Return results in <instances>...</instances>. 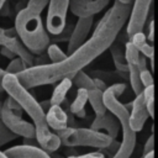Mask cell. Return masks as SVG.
I'll return each instance as SVG.
<instances>
[{
    "label": "cell",
    "instance_id": "obj_1",
    "mask_svg": "<svg viewBox=\"0 0 158 158\" xmlns=\"http://www.w3.org/2000/svg\"><path fill=\"white\" fill-rule=\"evenodd\" d=\"M132 5L122 4L118 0L105 12L96 25L91 37L85 41L78 49L69 54L64 60L42 65H32L16 74L19 81L26 88L32 89L41 85L54 84L64 78H72L96 57L109 49L110 44L117 37L126 25Z\"/></svg>",
    "mask_w": 158,
    "mask_h": 158
},
{
    "label": "cell",
    "instance_id": "obj_2",
    "mask_svg": "<svg viewBox=\"0 0 158 158\" xmlns=\"http://www.w3.org/2000/svg\"><path fill=\"white\" fill-rule=\"evenodd\" d=\"M4 90L7 95L12 96L23 109V111L32 118L35 128H36V141L41 148L47 151L48 153L56 152L59 149L62 142L56 132L51 131V127L47 123L46 112L41 104L36 101V99L28 93L17 79L16 74H5L2 80Z\"/></svg>",
    "mask_w": 158,
    "mask_h": 158
},
{
    "label": "cell",
    "instance_id": "obj_3",
    "mask_svg": "<svg viewBox=\"0 0 158 158\" xmlns=\"http://www.w3.org/2000/svg\"><path fill=\"white\" fill-rule=\"evenodd\" d=\"M49 0H28L15 19V30L23 44L36 56L43 54L51 43V38L44 30L41 14Z\"/></svg>",
    "mask_w": 158,
    "mask_h": 158
},
{
    "label": "cell",
    "instance_id": "obj_4",
    "mask_svg": "<svg viewBox=\"0 0 158 158\" xmlns=\"http://www.w3.org/2000/svg\"><path fill=\"white\" fill-rule=\"evenodd\" d=\"M126 84L116 83L104 91V102L109 111H111L118 120L122 128V142L118 151L112 158H130L135 146H136V131L131 128L130 125V112L127 107L118 101V96L125 91Z\"/></svg>",
    "mask_w": 158,
    "mask_h": 158
},
{
    "label": "cell",
    "instance_id": "obj_5",
    "mask_svg": "<svg viewBox=\"0 0 158 158\" xmlns=\"http://www.w3.org/2000/svg\"><path fill=\"white\" fill-rule=\"evenodd\" d=\"M59 137L62 144L67 147H94V148H105L111 144L112 137L107 133H102L100 131L93 128H83V127H65L58 131H54Z\"/></svg>",
    "mask_w": 158,
    "mask_h": 158
},
{
    "label": "cell",
    "instance_id": "obj_6",
    "mask_svg": "<svg viewBox=\"0 0 158 158\" xmlns=\"http://www.w3.org/2000/svg\"><path fill=\"white\" fill-rule=\"evenodd\" d=\"M22 111L23 109L21 107V105L12 96L9 95L2 104L0 118L17 136H21L23 138H36L35 125L21 118Z\"/></svg>",
    "mask_w": 158,
    "mask_h": 158
},
{
    "label": "cell",
    "instance_id": "obj_7",
    "mask_svg": "<svg viewBox=\"0 0 158 158\" xmlns=\"http://www.w3.org/2000/svg\"><path fill=\"white\" fill-rule=\"evenodd\" d=\"M126 60L128 67L131 88L135 95H139L144 90V86L141 81L139 75H141V70L147 68V59H146V56L142 54L130 40L126 43Z\"/></svg>",
    "mask_w": 158,
    "mask_h": 158
},
{
    "label": "cell",
    "instance_id": "obj_8",
    "mask_svg": "<svg viewBox=\"0 0 158 158\" xmlns=\"http://www.w3.org/2000/svg\"><path fill=\"white\" fill-rule=\"evenodd\" d=\"M69 9V0H49L46 28L49 35H58L67 25V12Z\"/></svg>",
    "mask_w": 158,
    "mask_h": 158
},
{
    "label": "cell",
    "instance_id": "obj_9",
    "mask_svg": "<svg viewBox=\"0 0 158 158\" xmlns=\"http://www.w3.org/2000/svg\"><path fill=\"white\" fill-rule=\"evenodd\" d=\"M0 46L9 48L17 57H20L26 63L27 68L35 65V54L23 44L15 27L9 30H4L0 27Z\"/></svg>",
    "mask_w": 158,
    "mask_h": 158
},
{
    "label": "cell",
    "instance_id": "obj_10",
    "mask_svg": "<svg viewBox=\"0 0 158 158\" xmlns=\"http://www.w3.org/2000/svg\"><path fill=\"white\" fill-rule=\"evenodd\" d=\"M152 4L153 0H135L132 4L128 23L126 25V31L130 38L137 32H143Z\"/></svg>",
    "mask_w": 158,
    "mask_h": 158
},
{
    "label": "cell",
    "instance_id": "obj_11",
    "mask_svg": "<svg viewBox=\"0 0 158 158\" xmlns=\"http://www.w3.org/2000/svg\"><path fill=\"white\" fill-rule=\"evenodd\" d=\"M93 21H94V16L78 17L73 32L70 35V38L68 41V56L72 54L75 49H78L86 41V37L93 26Z\"/></svg>",
    "mask_w": 158,
    "mask_h": 158
},
{
    "label": "cell",
    "instance_id": "obj_12",
    "mask_svg": "<svg viewBox=\"0 0 158 158\" xmlns=\"http://www.w3.org/2000/svg\"><path fill=\"white\" fill-rule=\"evenodd\" d=\"M111 0H69V9L77 17L94 16L104 10Z\"/></svg>",
    "mask_w": 158,
    "mask_h": 158
},
{
    "label": "cell",
    "instance_id": "obj_13",
    "mask_svg": "<svg viewBox=\"0 0 158 158\" xmlns=\"http://www.w3.org/2000/svg\"><path fill=\"white\" fill-rule=\"evenodd\" d=\"M121 31L117 35V37L114 40V42L110 44L109 49H110L111 57L114 59V64L116 67V70L128 72L127 60H126V43L130 40V37H128L126 30H125V32H121Z\"/></svg>",
    "mask_w": 158,
    "mask_h": 158
},
{
    "label": "cell",
    "instance_id": "obj_14",
    "mask_svg": "<svg viewBox=\"0 0 158 158\" xmlns=\"http://www.w3.org/2000/svg\"><path fill=\"white\" fill-rule=\"evenodd\" d=\"M149 117L147 105L144 101L143 93L139 95H136L135 100L132 101V110L130 112V125L133 131H141Z\"/></svg>",
    "mask_w": 158,
    "mask_h": 158
},
{
    "label": "cell",
    "instance_id": "obj_15",
    "mask_svg": "<svg viewBox=\"0 0 158 158\" xmlns=\"http://www.w3.org/2000/svg\"><path fill=\"white\" fill-rule=\"evenodd\" d=\"M9 158H52L51 154L41 147L32 144H20L14 146L5 151Z\"/></svg>",
    "mask_w": 158,
    "mask_h": 158
},
{
    "label": "cell",
    "instance_id": "obj_16",
    "mask_svg": "<svg viewBox=\"0 0 158 158\" xmlns=\"http://www.w3.org/2000/svg\"><path fill=\"white\" fill-rule=\"evenodd\" d=\"M118 127H121L117 117L111 112V111H106L104 115H95V120L93 121L90 128L100 131V130H105L107 135H110L112 138H116L118 135Z\"/></svg>",
    "mask_w": 158,
    "mask_h": 158
},
{
    "label": "cell",
    "instance_id": "obj_17",
    "mask_svg": "<svg viewBox=\"0 0 158 158\" xmlns=\"http://www.w3.org/2000/svg\"><path fill=\"white\" fill-rule=\"evenodd\" d=\"M46 118L48 126L53 131L68 127V116L62 105H51V107L46 112Z\"/></svg>",
    "mask_w": 158,
    "mask_h": 158
},
{
    "label": "cell",
    "instance_id": "obj_18",
    "mask_svg": "<svg viewBox=\"0 0 158 158\" xmlns=\"http://www.w3.org/2000/svg\"><path fill=\"white\" fill-rule=\"evenodd\" d=\"M130 41L135 44V47L142 53L146 56V58L149 59V63H151V70L154 69V46L148 42L144 32H137L135 33Z\"/></svg>",
    "mask_w": 158,
    "mask_h": 158
},
{
    "label": "cell",
    "instance_id": "obj_19",
    "mask_svg": "<svg viewBox=\"0 0 158 158\" xmlns=\"http://www.w3.org/2000/svg\"><path fill=\"white\" fill-rule=\"evenodd\" d=\"M89 101V91L85 88H78L77 95L72 104L69 105V109L73 115L78 117H85L86 111H85V105Z\"/></svg>",
    "mask_w": 158,
    "mask_h": 158
},
{
    "label": "cell",
    "instance_id": "obj_20",
    "mask_svg": "<svg viewBox=\"0 0 158 158\" xmlns=\"http://www.w3.org/2000/svg\"><path fill=\"white\" fill-rule=\"evenodd\" d=\"M72 84H73L72 78H64L60 81H58V85L54 88L53 94L49 99L51 105H60L65 100V96H67L68 91L70 90Z\"/></svg>",
    "mask_w": 158,
    "mask_h": 158
},
{
    "label": "cell",
    "instance_id": "obj_21",
    "mask_svg": "<svg viewBox=\"0 0 158 158\" xmlns=\"http://www.w3.org/2000/svg\"><path fill=\"white\" fill-rule=\"evenodd\" d=\"M88 91H89V102H90L93 110L95 111V115L96 116L104 115L107 111L105 102H104V91L100 90L99 88H94Z\"/></svg>",
    "mask_w": 158,
    "mask_h": 158
},
{
    "label": "cell",
    "instance_id": "obj_22",
    "mask_svg": "<svg viewBox=\"0 0 158 158\" xmlns=\"http://www.w3.org/2000/svg\"><path fill=\"white\" fill-rule=\"evenodd\" d=\"M72 80H73V84H75L78 88H85L88 90L96 88V85L94 83V78H91L89 74H86L83 69L77 72Z\"/></svg>",
    "mask_w": 158,
    "mask_h": 158
},
{
    "label": "cell",
    "instance_id": "obj_23",
    "mask_svg": "<svg viewBox=\"0 0 158 158\" xmlns=\"http://www.w3.org/2000/svg\"><path fill=\"white\" fill-rule=\"evenodd\" d=\"M47 56L52 63L62 62L68 57V54L64 53L56 43H49V46L47 47Z\"/></svg>",
    "mask_w": 158,
    "mask_h": 158
},
{
    "label": "cell",
    "instance_id": "obj_24",
    "mask_svg": "<svg viewBox=\"0 0 158 158\" xmlns=\"http://www.w3.org/2000/svg\"><path fill=\"white\" fill-rule=\"evenodd\" d=\"M143 96H144V101L147 105V110L149 114V117L153 118L154 117V85H149L146 86L143 90Z\"/></svg>",
    "mask_w": 158,
    "mask_h": 158
},
{
    "label": "cell",
    "instance_id": "obj_25",
    "mask_svg": "<svg viewBox=\"0 0 158 158\" xmlns=\"http://www.w3.org/2000/svg\"><path fill=\"white\" fill-rule=\"evenodd\" d=\"M26 68H27L26 63H25L20 57H15V58H12V59L10 60V63L7 64L5 72H6L7 74H19V73H21L22 70H25Z\"/></svg>",
    "mask_w": 158,
    "mask_h": 158
},
{
    "label": "cell",
    "instance_id": "obj_26",
    "mask_svg": "<svg viewBox=\"0 0 158 158\" xmlns=\"http://www.w3.org/2000/svg\"><path fill=\"white\" fill-rule=\"evenodd\" d=\"M16 138H17V135L14 133L0 118V147L11 142V141H14V139H16Z\"/></svg>",
    "mask_w": 158,
    "mask_h": 158
},
{
    "label": "cell",
    "instance_id": "obj_27",
    "mask_svg": "<svg viewBox=\"0 0 158 158\" xmlns=\"http://www.w3.org/2000/svg\"><path fill=\"white\" fill-rule=\"evenodd\" d=\"M73 28H74V25L72 22H67L65 27L63 28V31L58 35H51L49 38H51V42L56 43V42H65V41H69L70 38V35L73 32Z\"/></svg>",
    "mask_w": 158,
    "mask_h": 158
},
{
    "label": "cell",
    "instance_id": "obj_28",
    "mask_svg": "<svg viewBox=\"0 0 158 158\" xmlns=\"http://www.w3.org/2000/svg\"><path fill=\"white\" fill-rule=\"evenodd\" d=\"M141 81L143 84V86H149V85H154V79H153V74L152 70H148V68H144L143 70H141Z\"/></svg>",
    "mask_w": 158,
    "mask_h": 158
},
{
    "label": "cell",
    "instance_id": "obj_29",
    "mask_svg": "<svg viewBox=\"0 0 158 158\" xmlns=\"http://www.w3.org/2000/svg\"><path fill=\"white\" fill-rule=\"evenodd\" d=\"M152 151H154V133H153V128H152L151 136L148 137V139H147L146 143H144V147H143V156L147 154V153H149V152H152Z\"/></svg>",
    "mask_w": 158,
    "mask_h": 158
},
{
    "label": "cell",
    "instance_id": "obj_30",
    "mask_svg": "<svg viewBox=\"0 0 158 158\" xmlns=\"http://www.w3.org/2000/svg\"><path fill=\"white\" fill-rule=\"evenodd\" d=\"M68 158H105V156L102 153H99V152H94V153H88V154H83V156H70Z\"/></svg>",
    "mask_w": 158,
    "mask_h": 158
},
{
    "label": "cell",
    "instance_id": "obj_31",
    "mask_svg": "<svg viewBox=\"0 0 158 158\" xmlns=\"http://www.w3.org/2000/svg\"><path fill=\"white\" fill-rule=\"evenodd\" d=\"M94 83H95L96 88H99V89H100V90H102V91H105V90L107 89L106 83H105L102 79H100V78H94Z\"/></svg>",
    "mask_w": 158,
    "mask_h": 158
},
{
    "label": "cell",
    "instance_id": "obj_32",
    "mask_svg": "<svg viewBox=\"0 0 158 158\" xmlns=\"http://www.w3.org/2000/svg\"><path fill=\"white\" fill-rule=\"evenodd\" d=\"M1 54L2 56H5L6 58H9V59H12V58H15V57H17L14 52H11L9 48H6V47H2L1 48Z\"/></svg>",
    "mask_w": 158,
    "mask_h": 158
},
{
    "label": "cell",
    "instance_id": "obj_33",
    "mask_svg": "<svg viewBox=\"0 0 158 158\" xmlns=\"http://www.w3.org/2000/svg\"><path fill=\"white\" fill-rule=\"evenodd\" d=\"M5 74H6L5 69L0 68V94L5 91V90H4V85H2V80H4V77H5Z\"/></svg>",
    "mask_w": 158,
    "mask_h": 158
},
{
    "label": "cell",
    "instance_id": "obj_34",
    "mask_svg": "<svg viewBox=\"0 0 158 158\" xmlns=\"http://www.w3.org/2000/svg\"><path fill=\"white\" fill-rule=\"evenodd\" d=\"M41 106L43 107L44 111H46V110L48 111V109L51 107V101H49V100H48V101H43V102H41Z\"/></svg>",
    "mask_w": 158,
    "mask_h": 158
},
{
    "label": "cell",
    "instance_id": "obj_35",
    "mask_svg": "<svg viewBox=\"0 0 158 158\" xmlns=\"http://www.w3.org/2000/svg\"><path fill=\"white\" fill-rule=\"evenodd\" d=\"M142 158H154V151H152V152H149V153L144 154Z\"/></svg>",
    "mask_w": 158,
    "mask_h": 158
},
{
    "label": "cell",
    "instance_id": "obj_36",
    "mask_svg": "<svg viewBox=\"0 0 158 158\" xmlns=\"http://www.w3.org/2000/svg\"><path fill=\"white\" fill-rule=\"evenodd\" d=\"M118 1L122 4H127V5H132L135 2V0H118Z\"/></svg>",
    "mask_w": 158,
    "mask_h": 158
},
{
    "label": "cell",
    "instance_id": "obj_37",
    "mask_svg": "<svg viewBox=\"0 0 158 158\" xmlns=\"http://www.w3.org/2000/svg\"><path fill=\"white\" fill-rule=\"evenodd\" d=\"M0 158H9V157L6 156L5 152H1V151H0Z\"/></svg>",
    "mask_w": 158,
    "mask_h": 158
},
{
    "label": "cell",
    "instance_id": "obj_38",
    "mask_svg": "<svg viewBox=\"0 0 158 158\" xmlns=\"http://www.w3.org/2000/svg\"><path fill=\"white\" fill-rule=\"evenodd\" d=\"M49 154H51V157H52V158H63L62 156H52V153H49Z\"/></svg>",
    "mask_w": 158,
    "mask_h": 158
},
{
    "label": "cell",
    "instance_id": "obj_39",
    "mask_svg": "<svg viewBox=\"0 0 158 158\" xmlns=\"http://www.w3.org/2000/svg\"><path fill=\"white\" fill-rule=\"evenodd\" d=\"M2 104H4V102L0 101V115H1V110H2Z\"/></svg>",
    "mask_w": 158,
    "mask_h": 158
}]
</instances>
